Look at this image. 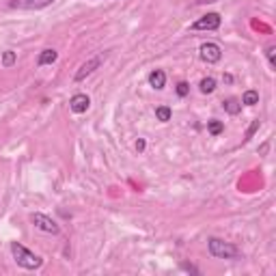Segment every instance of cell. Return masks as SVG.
<instances>
[{"mask_svg": "<svg viewBox=\"0 0 276 276\" xmlns=\"http://www.w3.org/2000/svg\"><path fill=\"white\" fill-rule=\"evenodd\" d=\"M11 255L16 259V263L24 270H39L43 265V259L39 255H35L32 250H28L26 246H22L20 242H11Z\"/></svg>", "mask_w": 276, "mask_h": 276, "instance_id": "1", "label": "cell"}, {"mask_svg": "<svg viewBox=\"0 0 276 276\" xmlns=\"http://www.w3.org/2000/svg\"><path fill=\"white\" fill-rule=\"evenodd\" d=\"M207 248H210V255L216 257V259H240L242 257V250L235 244L220 240V237H210Z\"/></svg>", "mask_w": 276, "mask_h": 276, "instance_id": "2", "label": "cell"}, {"mask_svg": "<svg viewBox=\"0 0 276 276\" xmlns=\"http://www.w3.org/2000/svg\"><path fill=\"white\" fill-rule=\"evenodd\" d=\"M198 56H201L203 63H207V65H214L222 59V48L218 46L214 41H207V43H201V48H198Z\"/></svg>", "mask_w": 276, "mask_h": 276, "instance_id": "3", "label": "cell"}, {"mask_svg": "<svg viewBox=\"0 0 276 276\" xmlns=\"http://www.w3.org/2000/svg\"><path fill=\"white\" fill-rule=\"evenodd\" d=\"M31 222H32V225H35V229L43 231V233H52V235H59V233H61V227L56 225V222L52 220L50 216L39 214V211L31 216Z\"/></svg>", "mask_w": 276, "mask_h": 276, "instance_id": "4", "label": "cell"}, {"mask_svg": "<svg viewBox=\"0 0 276 276\" xmlns=\"http://www.w3.org/2000/svg\"><path fill=\"white\" fill-rule=\"evenodd\" d=\"M54 0H9V7L17 9V11H39V9H46Z\"/></svg>", "mask_w": 276, "mask_h": 276, "instance_id": "5", "label": "cell"}, {"mask_svg": "<svg viewBox=\"0 0 276 276\" xmlns=\"http://www.w3.org/2000/svg\"><path fill=\"white\" fill-rule=\"evenodd\" d=\"M220 22L222 17L218 13H207V16H201L198 20L192 24V31H218L220 28Z\"/></svg>", "mask_w": 276, "mask_h": 276, "instance_id": "6", "label": "cell"}, {"mask_svg": "<svg viewBox=\"0 0 276 276\" xmlns=\"http://www.w3.org/2000/svg\"><path fill=\"white\" fill-rule=\"evenodd\" d=\"M104 59H106L104 54H97V56H93V59H89V61L84 63V65L80 67L78 71H76L74 80H76V82H82V80H84V78H89V76L93 74L95 69H99V65H101V63H104Z\"/></svg>", "mask_w": 276, "mask_h": 276, "instance_id": "7", "label": "cell"}, {"mask_svg": "<svg viewBox=\"0 0 276 276\" xmlns=\"http://www.w3.org/2000/svg\"><path fill=\"white\" fill-rule=\"evenodd\" d=\"M91 108V97L84 93H76L74 97L69 99V110L74 114H84L86 110Z\"/></svg>", "mask_w": 276, "mask_h": 276, "instance_id": "8", "label": "cell"}, {"mask_svg": "<svg viewBox=\"0 0 276 276\" xmlns=\"http://www.w3.org/2000/svg\"><path fill=\"white\" fill-rule=\"evenodd\" d=\"M56 59H59V52L52 50V48H46V50H41L39 56H37V67L52 65V63H56Z\"/></svg>", "mask_w": 276, "mask_h": 276, "instance_id": "9", "label": "cell"}, {"mask_svg": "<svg viewBox=\"0 0 276 276\" xmlns=\"http://www.w3.org/2000/svg\"><path fill=\"white\" fill-rule=\"evenodd\" d=\"M149 84L156 91H162L164 84H166V74H164L162 69H153L151 74H149Z\"/></svg>", "mask_w": 276, "mask_h": 276, "instance_id": "10", "label": "cell"}, {"mask_svg": "<svg viewBox=\"0 0 276 276\" xmlns=\"http://www.w3.org/2000/svg\"><path fill=\"white\" fill-rule=\"evenodd\" d=\"M222 108H225L229 114H240L242 113V101L235 99V97H229V99L222 101Z\"/></svg>", "mask_w": 276, "mask_h": 276, "instance_id": "11", "label": "cell"}, {"mask_svg": "<svg viewBox=\"0 0 276 276\" xmlns=\"http://www.w3.org/2000/svg\"><path fill=\"white\" fill-rule=\"evenodd\" d=\"M198 89H201L203 95H210L216 91V80L214 78H203L201 82H198Z\"/></svg>", "mask_w": 276, "mask_h": 276, "instance_id": "12", "label": "cell"}, {"mask_svg": "<svg viewBox=\"0 0 276 276\" xmlns=\"http://www.w3.org/2000/svg\"><path fill=\"white\" fill-rule=\"evenodd\" d=\"M207 130H210L211 136H220V134L225 132V123H222V121L211 119V121H207Z\"/></svg>", "mask_w": 276, "mask_h": 276, "instance_id": "13", "label": "cell"}, {"mask_svg": "<svg viewBox=\"0 0 276 276\" xmlns=\"http://www.w3.org/2000/svg\"><path fill=\"white\" fill-rule=\"evenodd\" d=\"M173 117V110L168 108V106H158L156 108V119L162 121V123H166V121H171Z\"/></svg>", "mask_w": 276, "mask_h": 276, "instance_id": "14", "label": "cell"}, {"mask_svg": "<svg viewBox=\"0 0 276 276\" xmlns=\"http://www.w3.org/2000/svg\"><path fill=\"white\" fill-rule=\"evenodd\" d=\"M242 104H246V106H255V104H259V93L253 89H248L244 95H242Z\"/></svg>", "mask_w": 276, "mask_h": 276, "instance_id": "15", "label": "cell"}, {"mask_svg": "<svg viewBox=\"0 0 276 276\" xmlns=\"http://www.w3.org/2000/svg\"><path fill=\"white\" fill-rule=\"evenodd\" d=\"M16 61H17V52L7 50V52L2 54V61H0V63H2V67H7V69H9V67L16 65Z\"/></svg>", "mask_w": 276, "mask_h": 276, "instance_id": "16", "label": "cell"}, {"mask_svg": "<svg viewBox=\"0 0 276 276\" xmlns=\"http://www.w3.org/2000/svg\"><path fill=\"white\" fill-rule=\"evenodd\" d=\"M265 56H268V63H270V67H276V46L274 43H270L268 48H265Z\"/></svg>", "mask_w": 276, "mask_h": 276, "instance_id": "17", "label": "cell"}, {"mask_svg": "<svg viewBox=\"0 0 276 276\" xmlns=\"http://www.w3.org/2000/svg\"><path fill=\"white\" fill-rule=\"evenodd\" d=\"M175 91H177V95H179V97H186V95L190 93V84L181 80V82H177V89H175Z\"/></svg>", "mask_w": 276, "mask_h": 276, "instance_id": "18", "label": "cell"}, {"mask_svg": "<svg viewBox=\"0 0 276 276\" xmlns=\"http://www.w3.org/2000/svg\"><path fill=\"white\" fill-rule=\"evenodd\" d=\"M259 119H257V121H253V123H250V128H248V132H246V138L244 140H250V138H253V134L257 132V130H259Z\"/></svg>", "mask_w": 276, "mask_h": 276, "instance_id": "19", "label": "cell"}, {"mask_svg": "<svg viewBox=\"0 0 276 276\" xmlns=\"http://www.w3.org/2000/svg\"><path fill=\"white\" fill-rule=\"evenodd\" d=\"M145 147H147L145 138H138V140H136V151H138V153H143V151H145Z\"/></svg>", "mask_w": 276, "mask_h": 276, "instance_id": "20", "label": "cell"}]
</instances>
